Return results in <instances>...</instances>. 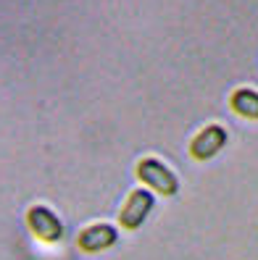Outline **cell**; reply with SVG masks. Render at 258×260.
<instances>
[{
  "instance_id": "3",
  "label": "cell",
  "mask_w": 258,
  "mask_h": 260,
  "mask_svg": "<svg viewBox=\"0 0 258 260\" xmlns=\"http://www.w3.org/2000/svg\"><path fill=\"white\" fill-rule=\"evenodd\" d=\"M153 210V194L148 189H134L124 208H121V216H119V223L127 229V232H134V229H140L142 221L148 218V213Z\"/></svg>"
},
{
  "instance_id": "2",
  "label": "cell",
  "mask_w": 258,
  "mask_h": 260,
  "mask_svg": "<svg viewBox=\"0 0 258 260\" xmlns=\"http://www.w3.org/2000/svg\"><path fill=\"white\" fill-rule=\"evenodd\" d=\"M26 223H29V229L35 232V237L42 239V242H58L61 234H64V223H61V218L55 216L50 208H45V205L29 208Z\"/></svg>"
},
{
  "instance_id": "6",
  "label": "cell",
  "mask_w": 258,
  "mask_h": 260,
  "mask_svg": "<svg viewBox=\"0 0 258 260\" xmlns=\"http://www.w3.org/2000/svg\"><path fill=\"white\" fill-rule=\"evenodd\" d=\"M232 111L240 113L242 118L258 121V92H255V89H248V87L235 89V95H232Z\"/></svg>"
},
{
  "instance_id": "4",
  "label": "cell",
  "mask_w": 258,
  "mask_h": 260,
  "mask_svg": "<svg viewBox=\"0 0 258 260\" xmlns=\"http://www.w3.org/2000/svg\"><path fill=\"white\" fill-rule=\"evenodd\" d=\"M224 142H226L224 126L211 124L203 132L195 134V140L190 142V152H192V158H198V160H208V158H214L216 152L224 147Z\"/></svg>"
},
{
  "instance_id": "1",
  "label": "cell",
  "mask_w": 258,
  "mask_h": 260,
  "mask_svg": "<svg viewBox=\"0 0 258 260\" xmlns=\"http://www.w3.org/2000/svg\"><path fill=\"white\" fill-rule=\"evenodd\" d=\"M137 176L142 184H148L150 189H156L161 194H177L179 192V181H177L174 171L166 168L158 158H142L137 163Z\"/></svg>"
},
{
  "instance_id": "5",
  "label": "cell",
  "mask_w": 258,
  "mask_h": 260,
  "mask_svg": "<svg viewBox=\"0 0 258 260\" xmlns=\"http://www.w3.org/2000/svg\"><path fill=\"white\" fill-rule=\"evenodd\" d=\"M116 242V229L111 223H93L82 229V234L77 239V244L84 250V252H100L105 247H111Z\"/></svg>"
}]
</instances>
